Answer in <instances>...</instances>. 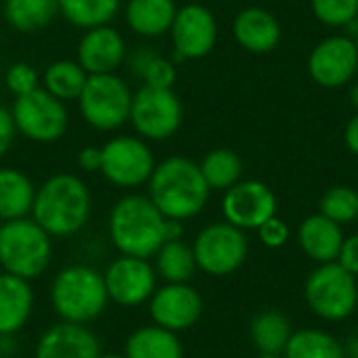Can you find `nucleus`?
I'll use <instances>...</instances> for the list:
<instances>
[{
    "label": "nucleus",
    "mask_w": 358,
    "mask_h": 358,
    "mask_svg": "<svg viewBox=\"0 0 358 358\" xmlns=\"http://www.w3.org/2000/svg\"><path fill=\"white\" fill-rule=\"evenodd\" d=\"M153 258H155L153 268L157 277H162L166 283H189V279L197 268L193 245H187L182 239L166 241L155 252Z\"/></svg>",
    "instance_id": "a878e982"
},
{
    "label": "nucleus",
    "mask_w": 358,
    "mask_h": 358,
    "mask_svg": "<svg viewBox=\"0 0 358 358\" xmlns=\"http://www.w3.org/2000/svg\"><path fill=\"white\" fill-rule=\"evenodd\" d=\"M170 36L178 59H201L212 52L218 38V25L210 8L185 4L176 10Z\"/></svg>",
    "instance_id": "2eb2a0df"
},
{
    "label": "nucleus",
    "mask_w": 358,
    "mask_h": 358,
    "mask_svg": "<svg viewBox=\"0 0 358 358\" xmlns=\"http://www.w3.org/2000/svg\"><path fill=\"white\" fill-rule=\"evenodd\" d=\"M132 73L143 82V86L151 88H172L176 82V67L166 57L155 55L149 48H141L130 59Z\"/></svg>",
    "instance_id": "2f4dec72"
},
{
    "label": "nucleus",
    "mask_w": 358,
    "mask_h": 358,
    "mask_svg": "<svg viewBox=\"0 0 358 358\" xmlns=\"http://www.w3.org/2000/svg\"><path fill=\"white\" fill-rule=\"evenodd\" d=\"M321 214L338 224L358 218V193L350 187H334L321 197Z\"/></svg>",
    "instance_id": "473e14b6"
},
{
    "label": "nucleus",
    "mask_w": 358,
    "mask_h": 358,
    "mask_svg": "<svg viewBox=\"0 0 358 358\" xmlns=\"http://www.w3.org/2000/svg\"><path fill=\"white\" fill-rule=\"evenodd\" d=\"M277 212L275 193L260 180H239L227 189L222 199V214L233 227L248 231L258 229Z\"/></svg>",
    "instance_id": "4468645a"
},
{
    "label": "nucleus",
    "mask_w": 358,
    "mask_h": 358,
    "mask_svg": "<svg viewBox=\"0 0 358 358\" xmlns=\"http://www.w3.org/2000/svg\"><path fill=\"white\" fill-rule=\"evenodd\" d=\"M103 279L109 302L124 308H134L149 302L157 289V273L153 264L147 258L136 256L115 258L103 273Z\"/></svg>",
    "instance_id": "f8f14e48"
},
{
    "label": "nucleus",
    "mask_w": 358,
    "mask_h": 358,
    "mask_svg": "<svg viewBox=\"0 0 358 358\" xmlns=\"http://www.w3.org/2000/svg\"><path fill=\"white\" fill-rule=\"evenodd\" d=\"M17 136V126L13 120V113L0 105V157L6 155V151L10 149L13 141Z\"/></svg>",
    "instance_id": "e433bc0d"
},
{
    "label": "nucleus",
    "mask_w": 358,
    "mask_h": 358,
    "mask_svg": "<svg viewBox=\"0 0 358 358\" xmlns=\"http://www.w3.org/2000/svg\"><path fill=\"white\" fill-rule=\"evenodd\" d=\"M199 168L210 189L227 191L241 180L243 162L231 149H214L203 157Z\"/></svg>",
    "instance_id": "7c9ffc66"
},
{
    "label": "nucleus",
    "mask_w": 358,
    "mask_h": 358,
    "mask_svg": "<svg viewBox=\"0 0 358 358\" xmlns=\"http://www.w3.org/2000/svg\"><path fill=\"white\" fill-rule=\"evenodd\" d=\"M203 313V300L189 283H166L149 298V315L155 325L180 334L191 329Z\"/></svg>",
    "instance_id": "ddd939ff"
},
{
    "label": "nucleus",
    "mask_w": 358,
    "mask_h": 358,
    "mask_svg": "<svg viewBox=\"0 0 358 358\" xmlns=\"http://www.w3.org/2000/svg\"><path fill=\"white\" fill-rule=\"evenodd\" d=\"M292 334V323L279 310H264L256 315L250 325L252 342L264 355H281Z\"/></svg>",
    "instance_id": "bb28decb"
},
{
    "label": "nucleus",
    "mask_w": 358,
    "mask_h": 358,
    "mask_svg": "<svg viewBox=\"0 0 358 358\" xmlns=\"http://www.w3.org/2000/svg\"><path fill=\"white\" fill-rule=\"evenodd\" d=\"M304 296L321 319L344 321L358 304L357 275L348 273L340 262H325L308 275Z\"/></svg>",
    "instance_id": "0eeeda50"
},
{
    "label": "nucleus",
    "mask_w": 358,
    "mask_h": 358,
    "mask_svg": "<svg viewBox=\"0 0 358 358\" xmlns=\"http://www.w3.org/2000/svg\"><path fill=\"white\" fill-rule=\"evenodd\" d=\"M52 237L31 218L6 220L0 224V266L2 273L38 279L50 264Z\"/></svg>",
    "instance_id": "39448f33"
},
{
    "label": "nucleus",
    "mask_w": 358,
    "mask_h": 358,
    "mask_svg": "<svg viewBox=\"0 0 358 358\" xmlns=\"http://www.w3.org/2000/svg\"><path fill=\"white\" fill-rule=\"evenodd\" d=\"M59 13V0H4V21L23 34L44 29Z\"/></svg>",
    "instance_id": "393cba45"
},
{
    "label": "nucleus",
    "mask_w": 358,
    "mask_h": 358,
    "mask_svg": "<svg viewBox=\"0 0 358 358\" xmlns=\"http://www.w3.org/2000/svg\"><path fill=\"white\" fill-rule=\"evenodd\" d=\"M283 352L285 358H346L344 346L334 336L319 329L294 331Z\"/></svg>",
    "instance_id": "c756f323"
},
{
    "label": "nucleus",
    "mask_w": 358,
    "mask_h": 358,
    "mask_svg": "<svg viewBox=\"0 0 358 358\" xmlns=\"http://www.w3.org/2000/svg\"><path fill=\"white\" fill-rule=\"evenodd\" d=\"M99 338L80 323L61 321L48 327L34 350V358H99Z\"/></svg>",
    "instance_id": "a211bd4d"
},
{
    "label": "nucleus",
    "mask_w": 358,
    "mask_h": 358,
    "mask_svg": "<svg viewBox=\"0 0 358 358\" xmlns=\"http://www.w3.org/2000/svg\"><path fill=\"white\" fill-rule=\"evenodd\" d=\"M313 10L325 25H350L358 17V0H313Z\"/></svg>",
    "instance_id": "72a5a7b5"
},
{
    "label": "nucleus",
    "mask_w": 358,
    "mask_h": 358,
    "mask_svg": "<svg viewBox=\"0 0 358 358\" xmlns=\"http://www.w3.org/2000/svg\"><path fill=\"white\" fill-rule=\"evenodd\" d=\"M103 151L101 147H84L78 153V166L84 172H101Z\"/></svg>",
    "instance_id": "58836bf2"
},
{
    "label": "nucleus",
    "mask_w": 358,
    "mask_h": 358,
    "mask_svg": "<svg viewBox=\"0 0 358 358\" xmlns=\"http://www.w3.org/2000/svg\"><path fill=\"white\" fill-rule=\"evenodd\" d=\"M258 233H260V241L266 245V248H281L287 243L289 239V229L283 220H279L277 216L268 218L264 224L258 227Z\"/></svg>",
    "instance_id": "c9c22d12"
},
{
    "label": "nucleus",
    "mask_w": 358,
    "mask_h": 358,
    "mask_svg": "<svg viewBox=\"0 0 358 358\" xmlns=\"http://www.w3.org/2000/svg\"><path fill=\"white\" fill-rule=\"evenodd\" d=\"M344 352H346V358H358V331L352 334L344 346Z\"/></svg>",
    "instance_id": "a19ab883"
},
{
    "label": "nucleus",
    "mask_w": 358,
    "mask_h": 358,
    "mask_svg": "<svg viewBox=\"0 0 358 358\" xmlns=\"http://www.w3.org/2000/svg\"><path fill=\"white\" fill-rule=\"evenodd\" d=\"M86 80H88V73L84 71V67L78 61L61 59V61L50 63L44 69L42 88L63 103L78 101Z\"/></svg>",
    "instance_id": "cd10ccee"
},
{
    "label": "nucleus",
    "mask_w": 358,
    "mask_h": 358,
    "mask_svg": "<svg viewBox=\"0 0 358 358\" xmlns=\"http://www.w3.org/2000/svg\"><path fill=\"white\" fill-rule=\"evenodd\" d=\"M350 103H352V105L358 109V84H355V86H352V90H350Z\"/></svg>",
    "instance_id": "79ce46f5"
},
{
    "label": "nucleus",
    "mask_w": 358,
    "mask_h": 358,
    "mask_svg": "<svg viewBox=\"0 0 358 358\" xmlns=\"http://www.w3.org/2000/svg\"><path fill=\"white\" fill-rule=\"evenodd\" d=\"M34 310V292L27 279L0 273V338L19 334Z\"/></svg>",
    "instance_id": "6ab92c4d"
},
{
    "label": "nucleus",
    "mask_w": 358,
    "mask_h": 358,
    "mask_svg": "<svg viewBox=\"0 0 358 358\" xmlns=\"http://www.w3.org/2000/svg\"><path fill=\"white\" fill-rule=\"evenodd\" d=\"M176 10L174 0H128L126 23L138 36L157 38L170 31Z\"/></svg>",
    "instance_id": "4be33fe9"
},
{
    "label": "nucleus",
    "mask_w": 358,
    "mask_h": 358,
    "mask_svg": "<svg viewBox=\"0 0 358 358\" xmlns=\"http://www.w3.org/2000/svg\"><path fill=\"white\" fill-rule=\"evenodd\" d=\"M109 239L122 256L153 258L168 241V218L149 195H126L109 212Z\"/></svg>",
    "instance_id": "7ed1b4c3"
},
{
    "label": "nucleus",
    "mask_w": 358,
    "mask_h": 358,
    "mask_svg": "<svg viewBox=\"0 0 358 358\" xmlns=\"http://www.w3.org/2000/svg\"><path fill=\"white\" fill-rule=\"evenodd\" d=\"M233 34L245 50L262 55L271 52L279 44L281 27L268 10L250 6L235 17Z\"/></svg>",
    "instance_id": "aec40b11"
},
{
    "label": "nucleus",
    "mask_w": 358,
    "mask_h": 358,
    "mask_svg": "<svg viewBox=\"0 0 358 358\" xmlns=\"http://www.w3.org/2000/svg\"><path fill=\"white\" fill-rule=\"evenodd\" d=\"M300 245L306 256L317 260L319 264L336 262L344 243L342 224L329 220L323 214L308 216L300 227Z\"/></svg>",
    "instance_id": "412c9836"
},
{
    "label": "nucleus",
    "mask_w": 358,
    "mask_h": 358,
    "mask_svg": "<svg viewBox=\"0 0 358 358\" xmlns=\"http://www.w3.org/2000/svg\"><path fill=\"white\" fill-rule=\"evenodd\" d=\"M122 0H59V13L76 27L90 29L109 25Z\"/></svg>",
    "instance_id": "c85d7f7f"
},
{
    "label": "nucleus",
    "mask_w": 358,
    "mask_h": 358,
    "mask_svg": "<svg viewBox=\"0 0 358 358\" xmlns=\"http://www.w3.org/2000/svg\"><path fill=\"white\" fill-rule=\"evenodd\" d=\"M90 212L92 197L84 180L73 174H55L36 189L29 216L50 237H71L88 224Z\"/></svg>",
    "instance_id": "f03ea898"
},
{
    "label": "nucleus",
    "mask_w": 358,
    "mask_h": 358,
    "mask_svg": "<svg viewBox=\"0 0 358 358\" xmlns=\"http://www.w3.org/2000/svg\"><path fill=\"white\" fill-rule=\"evenodd\" d=\"M10 113L17 132L34 143H55L69 126L65 103L55 99L44 88H36L23 96H17Z\"/></svg>",
    "instance_id": "6e6552de"
},
{
    "label": "nucleus",
    "mask_w": 358,
    "mask_h": 358,
    "mask_svg": "<svg viewBox=\"0 0 358 358\" xmlns=\"http://www.w3.org/2000/svg\"><path fill=\"white\" fill-rule=\"evenodd\" d=\"M358 69V52L352 38L331 36L315 46L308 59L313 80L325 88H340L352 80Z\"/></svg>",
    "instance_id": "dca6fc26"
},
{
    "label": "nucleus",
    "mask_w": 358,
    "mask_h": 358,
    "mask_svg": "<svg viewBox=\"0 0 358 358\" xmlns=\"http://www.w3.org/2000/svg\"><path fill=\"white\" fill-rule=\"evenodd\" d=\"M2 88H4V78H2V73H0V94H2Z\"/></svg>",
    "instance_id": "a18cd8bd"
},
{
    "label": "nucleus",
    "mask_w": 358,
    "mask_h": 358,
    "mask_svg": "<svg viewBox=\"0 0 358 358\" xmlns=\"http://www.w3.org/2000/svg\"><path fill=\"white\" fill-rule=\"evenodd\" d=\"M355 46H357V52H358V29H357V36H355Z\"/></svg>",
    "instance_id": "49530a36"
},
{
    "label": "nucleus",
    "mask_w": 358,
    "mask_h": 358,
    "mask_svg": "<svg viewBox=\"0 0 358 358\" xmlns=\"http://www.w3.org/2000/svg\"><path fill=\"white\" fill-rule=\"evenodd\" d=\"M126 57V42L111 25H99L84 29L78 42V63L88 76L115 73Z\"/></svg>",
    "instance_id": "f3484780"
},
{
    "label": "nucleus",
    "mask_w": 358,
    "mask_h": 358,
    "mask_svg": "<svg viewBox=\"0 0 358 358\" xmlns=\"http://www.w3.org/2000/svg\"><path fill=\"white\" fill-rule=\"evenodd\" d=\"M107 302L103 273L92 266L69 264L50 283V304L61 321L86 325L105 313Z\"/></svg>",
    "instance_id": "20e7f679"
},
{
    "label": "nucleus",
    "mask_w": 358,
    "mask_h": 358,
    "mask_svg": "<svg viewBox=\"0 0 358 358\" xmlns=\"http://www.w3.org/2000/svg\"><path fill=\"white\" fill-rule=\"evenodd\" d=\"M344 138H346L348 149H350L355 155H358V113L348 122L346 132H344Z\"/></svg>",
    "instance_id": "ea45409f"
},
{
    "label": "nucleus",
    "mask_w": 358,
    "mask_h": 358,
    "mask_svg": "<svg viewBox=\"0 0 358 358\" xmlns=\"http://www.w3.org/2000/svg\"><path fill=\"white\" fill-rule=\"evenodd\" d=\"M36 187L27 174L15 168H0V220H17L31 214Z\"/></svg>",
    "instance_id": "5701e85b"
},
{
    "label": "nucleus",
    "mask_w": 358,
    "mask_h": 358,
    "mask_svg": "<svg viewBox=\"0 0 358 358\" xmlns=\"http://www.w3.org/2000/svg\"><path fill=\"white\" fill-rule=\"evenodd\" d=\"M128 122L145 141H166L182 124V105L172 88L141 86L132 94Z\"/></svg>",
    "instance_id": "1a4fd4ad"
},
{
    "label": "nucleus",
    "mask_w": 358,
    "mask_h": 358,
    "mask_svg": "<svg viewBox=\"0 0 358 358\" xmlns=\"http://www.w3.org/2000/svg\"><path fill=\"white\" fill-rule=\"evenodd\" d=\"M124 355L128 358H182V344L174 331L153 323L128 336Z\"/></svg>",
    "instance_id": "b1692460"
},
{
    "label": "nucleus",
    "mask_w": 358,
    "mask_h": 358,
    "mask_svg": "<svg viewBox=\"0 0 358 358\" xmlns=\"http://www.w3.org/2000/svg\"><path fill=\"white\" fill-rule=\"evenodd\" d=\"M132 94L134 92L120 76L96 73L88 76L78 96V107L86 124H90L94 130L111 132L128 122Z\"/></svg>",
    "instance_id": "423d86ee"
},
{
    "label": "nucleus",
    "mask_w": 358,
    "mask_h": 358,
    "mask_svg": "<svg viewBox=\"0 0 358 358\" xmlns=\"http://www.w3.org/2000/svg\"><path fill=\"white\" fill-rule=\"evenodd\" d=\"M99 358H128L126 355H117V352H101Z\"/></svg>",
    "instance_id": "37998d69"
},
{
    "label": "nucleus",
    "mask_w": 358,
    "mask_h": 358,
    "mask_svg": "<svg viewBox=\"0 0 358 358\" xmlns=\"http://www.w3.org/2000/svg\"><path fill=\"white\" fill-rule=\"evenodd\" d=\"M2 78H4V86L15 94V99L17 96H23V94L36 90V88H40V84H38V71L29 63H23V61L13 63Z\"/></svg>",
    "instance_id": "f704fd0d"
},
{
    "label": "nucleus",
    "mask_w": 358,
    "mask_h": 358,
    "mask_svg": "<svg viewBox=\"0 0 358 358\" xmlns=\"http://www.w3.org/2000/svg\"><path fill=\"white\" fill-rule=\"evenodd\" d=\"M149 199L170 220L195 218L208 203L210 187L201 174L199 164L174 155L159 164L149 178Z\"/></svg>",
    "instance_id": "f257e3e1"
},
{
    "label": "nucleus",
    "mask_w": 358,
    "mask_h": 358,
    "mask_svg": "<svg viewBox=\"0 0 358 358\" xmlns=\"http://www.w3.org/2000/svg\"><path fill=\"white\" fill-rule=\"evenodd\" d=\"M258 358H281L279 355H264V352H260V357Z\"/></svg>",
    "instance_id": "c03bdc74"
},
{
    "label": "nucleus",
    "mask_w": 358,
    "mask_h": 358,
    "mask_svg": "<svg viewBox=\"0 0 358 358\" xmlns=\"http://www.w3.org/2000/svg\"><path fill=\"white\" fill-rule=\"evenodd\" d=\"M101 151V174L113 187L136 189L147 185L155 170V157L141 136H113Z\"/></svg>",
    "instance_id": "9d476101"
},
{
    "label": "nucleus",
    "mask_w": 358,
    "mask_h": 358,
    "mask_svg": "<svg viewBox=\"0 0 358 358\" xmlns=\"http://www.w3.org/2000/svg\"><path fill=\"white\" fill-rule=\"evenodd\" d=\"M336 262H340L348 273L358 275V235H352V237L344 239L340 256H338Z\"/></svg>",
    "instance_id": "4c0bfd02"
},
{
    "label": "nucleus",
    "mask_w": 358,
    "mask_h": 358,
    "mask_svg": "<svg viewBox=\"0 0 358 358\" xmlns=\"http://www.w3.org/2000/svg\"><path fill=\"white\" fill-rule=\"evenodd\" d=\"M193 254L197 268L212 277H224L245 262L248 239L231 222H214L195 237Z\"/></svg>",
    "instance_id": "9b49d317"
}]
</instances>
